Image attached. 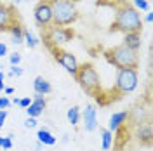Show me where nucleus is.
<instances>
[{"label":"nucleus","instance_id":"f3484780","mask_svg":"<svg viewBox=\"0 0 153 151\" xmlns=\"http://www.w3.org/2000/svg\"><path fill=\"white\" fill-rule=\"evenodd\" d=\"M113 144V132H110L108 129H101V148L108 151Z\"/></svg>","mask_w":153,"mask_h":151},{"label":"nucleus","instance_id":"393cba45","mask_svg":"<svg viewBox=\"0 0 153 151\" xmlns=\"http://www.w3.org/2000/svg\"><path fill=\"white\" fill-rule=\"evenodd\" d=\"M30 104H31V97H23V99H19V103H18V106H21V108H28Z\"/></svg>","mask_w":153,"mask_h":151},{"label":"nucleus","instance_id":"c756f323","mask_svg":"<svg viewBox=\"0 0 153 151\" xmlns=\"http://www.w3.org/2000/svg\"><path fill=\"white\" fill-rule=\"evenodd\" d=\"M4 78H5V75H4V71H0V92L5 89V85H4Z\"/></svg>","mask_w":153,"mask_h":151},{"label":"nucleus","instance_id":"4be33fe9","mask_svg":"<svg viewBox=\"0 0 153 151\" xmlns=\"http://www.w3.org/2000/svg\"><path fill=\"white\" fill-rule=\"evenodd\" d=\"M9 63H10V66H19V63H21V54H19V52L10 54L9 56Z\"/></svg>","mask_w":153,"mask_h":151},{"label":"nucleus","instance_id":"9b49d317","mask_svg":"<svg viewBox=\"0 0 153 151\" xmlns=\"http://www.w3.org/2000/svg\"><path fill=\"white\" fill-rule=\"evenodd\" d=\"M45 106H47V103H45L44 95L35 94V97L31 99V104L26 108V115H28V116H31V118H38L40 115L44 113Z\"/></svg>","mask_w":153,"mask_h":151},{"label":"nucleus","instance_id":"7c9ffc66","mask_svg":"<svg viewBox=\"0 0 153 151\" xmlns=\"http://www.w3.org/2000/svg\"><path fill=\"white\" fill-rule=\"evenodd\" d=\"M4 92H5V94H12V92H14V89H12V87H5V89H4Z\"/></svg>","mask_w":153,"mask_h":151},{"label":"nucleus","instance_id":"cd10ccee","mask_svg":"<svg viewBox=\"0 0 153 151\" xmlns=\"http://www.w3.org/2000/svg\"><path fill=\"white\" fill-rule=\"evenodd\" d=\"M5 118H7V111L5 110H0V130H2V125L5 122Z\"/></svg>","mask_w":153,"mask_h":151},{"label":"nucleus","instance_id":"a878e982","mask_svg":"<svg viewBox=\"0 0 153 151\" xmlns=\"http://www.w3.org/2000/svg\"><path fill=\"white\" fill-rule=\"evenodd\" d=\"M9 106H10V101L5 95H2V97H0V110H7Z\"/></svg>","mask_w":153,"mask_h":151},{"label":"nucleus","instance_id":"ddd939ff","mask_svg":"<svg viewBox=\"0 0 153 151\" xmlns=\"http://www.w3.org/2000/svg\"><path fill=\"white\" fill-rule=\"evenodd\" d=\"M122 45H125L127 49H131L134 52H137L141 49V33H125Z\"/></svg>","mask_w":153,"mask_h":151},{"label":"nucleus","instance_id":"473e14b6","mask_svg":"<svg viewBox=\"0 0 153 151\" xmlns=\"http://www.w3.org/2000/svg\"><path fill=\"white\" fill-rule=\"evenodd\" d=\"M10 2H14V4H16V5H18V4H21V2H23V0H10Z\"/></svg>","mask_w":153,"mask_h":151},{"label":"nucleus","instance_id":"c85d7f7f","mask_svg":"<svg viewBox=\"0 0 153 151\" xmlns=\"http://www.w3.org/2000/svg\"><path fill=\"white\" fill-rule=\"evenodd\" d=\"M4 56H7V45L0 42V57H4Z\"/></svg>","mask_w":153,"mask_h":151},{"label":"nucleus","instance_id":"39448f33","mask_svg":"<svg viewBox=\"0 0 153 151\" xmlns=\"http://www.w3.org/2000/svg\"><path fill=\"white\" fill-rule=\"evenodd\" d=\"M44 31V42L49 49L51 47H61L63 44L70 42L75 37V31L70 26H49V28L42 30Z\"/></svg>","mask_w":153,"mask_h":151},{"label":"nucleus","instance_id":"412c9836","mask_svg":"<svg viewBox=\"0 0 153 151\" xmlns=\"http://www.w3.org/2000/svg\"><path fill=\"white\" fill-rule=\"evenodd\" d=\"M136 10H146L150 12V0H132Z\"/></svg>","mask_w":153,"mask_h":151},{"label":"nucleus","instance_id":"72a5a7b5","mask_svg":"<svg viewBox=\"0 0 153 151\" xmlns=\"http://www.w3.org/2000/svg\"><path fill=\"white\" fill-rule=\"evenodd\" d=\"M2 141H4V137H0V148H2Z\"/></svg>","mask_w":153,"mask_h":151},{"label":"nucleus","instance_id":"bb28decb","mask_svg":"<svg viewBox=\"0 0 153 151\" xmlns=\"http://www.w3.org/2000/svg\"><path fill=\"white\" fill-rule=\"evenodd\" d=\"M10 75L21 76V75H23V68H19V66H10Z\"/></svg>","mask_w":153,"mask_h":151},{"label":"nucleus","instance_id":"a211bd4d","mask_svg":"<svg viewBox=\"0 0 153 151\" xmlns=\"http://www.w3.org/2000/svg\"><path fill=\"white\" fill-rule=\"evenodd\" d=\"M23 26H21V24H18V26H12V28H10V35H12V44H14V45H21V44H23V42H25V37H23Z\"/></svg>","mask_w":153,"mask_h":151},{"label":"nucleus","instance_id":"6ab92c4d","mask_svg":"<svg viewBox=\"0 0 153 151\" xmlns=\"http://www.w3.org/2000/svg\"><path fill=\"white\" fill-rule=\"evenodd\" d=\"M66 118H68V122L71 123V125H78V122H80V108H78V106L68 108Z\"/></svg>","mask_w":153,"mask_h":151},{"label":"nucleus","instance_id":"9d476101","mask_svg":"<svg viewBox=\"0 0 153 151\" xmlns=\"http://www.w3.org/2000/svg\"><path fill=\"white\" fill-rule=\"evenodd\" d=\"M80 120L84 122V129L87 132H92L97 127V111H96L94 104H87L84 111L80 113Z\"/></svg>","mask_w":153,"mask_h":151},{"label":"nucleus","instance_id":"2f4dec72","mask_svg":"<svg viewBox=\"0 0 153 151\" xmlns=\"http://www.w3.org/2000/svg\"><path fill=\"white\" fill-rule=\"evenodd\" d=\"M144 21H146V23H152V12H148V14H146Z\"/></svg>","mask_w":153,"mask_h":151},{"label":"nucleus","instance_id":"2eb2a0df","mask_svg":"<svg viewBox=\"0 0 153 151\" xmlns=\"http://www.w3.org/2000/svg\"><path fill=\"white\" fill-rule=\"evenodd\" d=\"M136 137L139 139V142H143V144H150V141H152V125L148 122L139 123V125H137Z\"/></svg>","mask_w":153,"mask_h":151},{"label":"nucleus","instance_id":"4468645a","mask_svg":"<svg viewBox=\"0 0 153 151\" xmlns=\"http://www.w3.org/2000/svg\"><path fill=\"white\" fill-rule=\"evenodd\" d=\"M33 90H35V94L47 95V94L52 92V85L49 84L44 76H37V78L33 80Z\"/></svg>","mask_w":153,"mask_h":151},{"label":"nucleus","instance_id":"7ed1b4c3","mask_svg":"<svg viewBox=\"0 0 153 151\" xmlns=\"http://www.w3.org/2000/svg\"><path fill=\"white\" fill-rule=\"evenodd\" d=\"M105 57L110 64H113L118 70H124V68H134V70H137V66H139V56H137V52L127 49L122 44L106 49Z\"/></svg>","mask_w":153,"mask_h":151},{"label":"nucleus","instance_id":"f8f14e48","mask_svg":"<svg viewBox=\"0 0 153 151\" xmlns=\"http://www.w3.org/2000/svg\"><path fill=\"white\" fill-rule=\"evenodd\" d=\"M129 116L131 113L125 110V111H117L110 116V122H108V130L110 132H117V130H120L122 127H124V123L129 120Z\"/></svg>","mask_w":153,"mask_h":151},{"label":"nucleus","instance_id":"5701e85b","mask_svg":"<svg viewBox=\"0 0 153 151\" xmlns=\"http://www.w3.org/2000/svg\"><path fill=\"white\" fill-rule=\"evenodd\" d=\"M25 127H26V129H35V127H37V118L28 116V118H26V122H25Z\"/></svg>","mask_w":153,"mask_h":151},{"label":"nucleus","instance_id":"20e7f679","mask_svg":"<svg viewBox=\"0 0 153 151\" xmlns=\"http://www.w3.org/2000/svg\"><path fill=\"white\" fill-rule=\"evenodd\" d=\"M75 80L89 95H94L96 97L101 92V78H99V73H97V70L91 63L78 64V71L75 73Z\"/></svg>","mask_w":153,"mask_h":151},{"label":"nucleus","instance_id":"6e6552de","mask_svg":"<svg viewBox=\"0 0 153 151\" xmlns=\"http://www.w3.org/2000/svg\"><path fill=\"white\" fill-rule=\"evenodd\" d=\"M33 19L40 30H45L52 24V12L47 0H38V4L33 9Z\"/></svg>","mask_w":153,"mask_h":151},{"label":"nucleus","instance_id":"f03ea898","mask_svg":"<svg viewBox=\"0 0 153 151\" xmlns=\"http://www.w3.org/2000/svg\"><path fill=\"white\" fill-rule=\"evenodd\" d=\"M52 12V26H70L78 19L76 4L71 0H47Z\"/></svg>","mask_w":153,"mask_h":151},{"label":"nucleus","instance_id":"dca6fc26","mask_svg":"<svg viewBox=\"0 0 153 151\" xmlns=\"http://www.w3.org/2000/svg\"><path fill=\"white\" fill-rule=\"evenodd\" d=\"M37 139H38V142H40V144H44V146H54L56 141H57V139L49 132L47 129H40V130L37 132Z\"/></svg>","mask_w":153,"mask_h":151},{"label":"nucleus","instance_id":"1a4fd4ad","mask_svg":"<svg viewBox=\"0 0 153 151\" xmlns=\"http://www.w3.org/2000/svg\"><path fill=\"white\" fill-rule=\"evenodd\" d=\"M18 24H21L18 10L12 5L0 2V31H10L12 26H18Z\"/></svg>","mask_w":153,"mask_h":151},{"label":"nucleus","instance_id":"c9c22d12","mask_svg":"<svg viewBox=\"0 0 153 151\" xmlns=\"http://www.w3.org/2000/svg\"><path fill=\"white\" fill-rule=\"evenodd\" d=\"M23 2H30V0H23Z\"/></svg>","mask_w":153,"mask_h":151},{"label":"nucleus","instance_id":"aec40b11","mask_svg":"<svg viewBox=\"0 0 153 151\" xmlns=\"http://www.w3.org/2000/svg\"><path fill=\"white\" fill-rule=\"evenodd\" d=\"M23 37H25V42H26V45H28L30 49H35L38 44H40V40H38V38L35 37L30 30H26V28L23 30Z\"/></svg>","mask_w":153,"mask_h":151},{"label":"nucleus","instance_id":"b1692460","mask_svg":"<svg viewBox=\"0 0 153 151\" xmlns=\"http://www.w3.org/2000/svg\"><path fill=\"white\" fill-rule=\"evenodd\" d=\"M10 137H12V135L4 137V141H2V150H10V148H12V141H10Z\"/></svg>","mask_w":153,"mask_h":151},{"label":"nucleus","instance_id":"0eeeda50","mask_svg":"<svg viewBox=\"0 0 153 151\" xmlns=\"http://www.w3.org/2000/svg\"><path fill=\"white\" fill-rule=\"evenodd\" d=\"M51 52H52V57L66 70L70 75L75 76V73L78 71V61H76V57L71 52H68V50H65L61 47H51Z\"/></svg>","mask_w":153,"mask_h":151},{"label":"nucleus","instance_id":"f704fd0d","mask_svg":"<svg viewBox=\"0 0 153 151\" xmlns=\"http://www.w3.org/2000/svg\"><path fill=\"white\" fill-rule=\"evenodd\" d=\"M71 2H73V4H76V2H82V0H71Z\"/></svg>","mask_w":153,"mask_h":151},{"label":"nucleus","instance_id":"423d86ee","mask_svg":"<svg viewBox=\"0 0 153 151\" xmlns=\"http://www.w3.org/2000/svg\"><path fill=\"white\" fill-rule=\"evenodd\" d=\"M139 84V76H137V70L134 68H124L118 70L117 76H115V90L120 94H131L137 89Z\"/></svg>","mask_w":153,"mask_h":151},{"label":"nucleus","instance_id":"f257e3e1","mask_svg":"<svg viewBox=\"0 0 153 151\" xmlns=\"http://www.w3.org/2000/svg\"><path fill=\"white\" fill-rule=\"evenodd\" d=\"M110 31L113 33H141L143 31V19L139 10H136L132 5L124 4L115 12V19L111 23Z\"/></svg>","mask_w":153,"mask_h":151}]
</instances>
